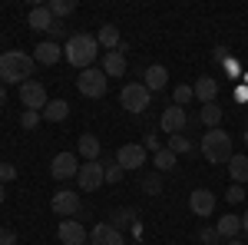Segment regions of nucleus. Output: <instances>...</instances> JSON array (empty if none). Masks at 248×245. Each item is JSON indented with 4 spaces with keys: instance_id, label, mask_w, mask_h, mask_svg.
Segmentation results:
<instances>
[{
    "instance_id": "obj_16",
    "label": "nucleus",
    "mask_w": 248,
    "mask_h": 245,
    "mask_svg": "<svg viewBox=\"0 0 248 245\" xmlns=\"http://www.w3.org/2000/svg\"><path fill=\"white\" fill-rule=\"evenodd\" d=\"M60 57H63V47L53 43V40H43V43H37V50H33V60H37L40 66H53Z\"/></svg>"
},
{
    "instance_id": "obj_23",
    "label": "nucleus",
    "mask_w": 248,
    "mask_h": 245,
    "mask_svg": "<svg viewBox=\"0 0 248 245\" xmlns=\"http://www.w3.org/2000/svg\"><path fill=\"white\" fill-rule=\"evenodd\" d=\"M218 235H222V239H238V232H242V215H222V219H218Z\"/></svg>"
},
{
    "instance_id": "obj_29",
    "label": "nucleus",
    "mask_w": 248,
    "mask_h": 245,
    "mask_svg": "<svg viewBox=\"0 0 248 245\" xmlns=\"http://www.w3.org/2000/svg\"><path fill=\"white\" fill-rule=\"evenodd\" d=\"M166 149H172L175 156H182V152H192V139L186 136V132H175V136H169V146Z\"/></svg>"
},
{
    "instance_id": "obj_22",
    "label": "nucleus",
    "mask_w": 248,
    "mask_h": 245,
    "mask_svg": "<svg viewBox=\"0 0 248 245\" xmlns=\"http://www.w3.org/2000/svg\"><path fill=\"white\" fill-rule=\"evenodd\" d=\"M66 116H70V103L66 99H50L46 110H43V119L46 123H63Z\"/></svg>"
},
{
    "instance_id": "obj_13",
    "label": "nucleus",
    "mask_w": 248,
    "mask_h": 245,
    "mask_svg": "<svg viewBox=\"0 0 248 245\" xmlns=\"http://www.w3.org/2000/svg\"><path fill=\"white\" fill-rule=\"evenodd\" d=\"M90 242L93 245H126V239H123V232L113 229L109 222H99V226L90 229Z\"/></svg>"
},
{
    "instance_id": "obj_45",
    "label": "nucleus",
    "mask_w": 248,
    "mask_h": 245,
    "mask_svg": "<svg viewBox=\"0 0 248 245\" xmlns=\"http://www.w3.org/2000/svg\"><path fill=\"white\" fill-rule=\"evenodd\" d=\"M229 245H245V242H242V239H232V242Z\"/></svg>"
},
{
    "instance_id": "obj_27",
    "label": "nucleus",
    "mask_w": 248,
    "mask_h": 245,
    "mask_svg": "<svg viewBox=\"0 0 248 245\" xmlns=\"http://www.w3.org/2000/svg\"><path fill=\"white\" fill-rule=\"evenodd\" d=\"M153 163H155V169H159V172H166V169H175V163H179V159H175V152H172V149L162 146V149L153 156Z\"/></svg>"
},
{
    "instance_id": "obj_37",
    "label": "nucleus",
    "mask_w": 248,
    "mask_h": 245,
    "mask_svg": "<svg viewBox=\"0 0 248 245\" xmlns=\"http://www.w3.org/2000/svg\"><path fill=\"white\" fill-rule=\"evenodd\" d=\"M142 146H146V152H159L162 149V139H159V136H155V132H149V136H146V143H142Z\"/></svg>"
},
{
    "instance_id": "obj_21",
    "label": "nucleus",
    "mask_w": 248,
    "mask_h": 245,
    "mask_svg": "<svg viewBox=\"0 0 248 245\" xmlns=\"http://www.w3.org/2000/svg\"><path fill=\"white\" fill-rule=\"evenodd\" d=\"M27 23H30L33 30H50L57 20H53V14H50V7H33L30 17H27Z\"/></svg>"
},
{
    "instance_id": "obj_18",
    "label": "nucleus",
    "mask_w": 248,
    "mask_h": 245,
    "mask_svg": "<svg viewBox=\"0 0 248 245\" xmlns=\"http://www.w3.org/2000/svg\"><path fill=\"white\" fill-rule=\"evenodd\" d=\"M77 152H79V159H83V163H96V159H99V152H103V146H99V139H96L93 132H83V136H79V143H77Z\"/></svg>"
},
{
    "instance_id": "obj_8",
    "label": "nucleus",
    "mask_w": 248,
    "mask_h": 245,
    "mask_svg": "<svg viewBox=\"0 0 248 245\" xmlns=\"http://www.w3.org/2000/svg\"><path fill=\"white\" fill-rule=\"evenodd\" d=\"M149 159V152H146V146L142 143H126V146H119V152H116V163L123 166V169H142V163Z\"/></svg>"
},
{
    "instance_id": "obj_7",
    "label": "nucleus",
    "mask_w": 248,
    "mask_h": 245,
    "mask_svg": "<svg viewBox=\"0 0 248 245\" xmlns=\"http://www.w3.org/2000/svg\"><path fill=\"white\" fill-rule=\"evenodd\" d=\"M79 156H73V152H57L53 156V163H50V172H53V179L57 182H66V179H77L79 172Z\"/></svg>"
},
{
    "instance_id": "obj_12",
    "label": "nucleus",
    "mask_w": 248,
    "mask_h": 245,
    "mask_svg": "<svg viewBox=\"0 0 248 245\" xmlns=\"http://www.w3.org/2000/svg\"><path fill=\"white\" fill-rule=\"evenodd\" d=\"M57 235H60V242H63V245H83L86 239H90L79 219H60Z\"/></svg>"
},
{
    "instance_id": "obj_1",
    "label": "nucleus",
    "mask_w": 248,
    "mask_h": 245,
    "mask_svg": "<svg viewBox=\"0 0 248 245\" xmlns=\"http://www.w3.org/2000/svg\"><path fill=\"white\" fill-rule=\"evenodd\" d=\"M63 57H66V63H73L79 73H83V70H90L93 60L99 57V43H96V37H90V33H73V37L66 40Z\"/></svg>"
},
{
    "instance_id": "obj_10",
    "label": "nucleus",
    "mask_w": 248,
    "mask_h": 245,
    "mask_svg": "<svg viewBox=\"0 0 248 245\" xmlns=\"http://www.w3.org/2000/svg\"><path fill=\"white\" fill-rule=\"evenodd\" d=\"M50 209L57 212L60 219H73L79 212V192H73V189H60L57 196L50 199Z\"/></svg>"
},
{
    "instance_id": "obj_42",
    "label": "nucleus",
    "mask_w": 248,
    "mask_h": 245,
    "mask_svg": "<svg viewBox=\"0 0 248 245\" xmlns=\"http://www.w3.org/2000/svg\"><path fill=\"white\" fill-rule=\"evenodd\" d=\"M3 103H7V90H3V83H0V110H3Z\"/></svg>"
},
{
    "instance_id": "obj_5",
    "label": "nucleus",
    "mask_w": 248,
    "mask_h": 245,
    "mask_svg": "<svg viewBox=\"0 0 248 245\" xmlns=\"http://www.w3.org/2000/svg\"><path fill=\"white\" fill-rule=\"evenodd\" d=\"M106 83H109V76L103 73V70H96V66H90V70H83L77 76V90L86 99H99V96L106 93Z\"/></svg>"
},
{
    "instance_id": "obj_17",
    "label": "nucleus",
    "mask_w": 248,
    "mask_h": 245,
    "mask_svg": "<svg viewBox=\"0 0 248 245\" xmlns=\"http://www.w3.org/2000/svg\"><path fill=\"white\" fill-rule=\"evenodd\" d=\"M142 83H146L149 93H159V90H166V83H169V70L159 66V63H153V66L142 73Z\"/></svg>"
},
{
    "instance_id": "obj_43",
    "label": "nucleus",
    "mask_w": 248,
    "mask_h": 245,
    "mask_svg": "<svg viewBox=\"0 0 248 245\" xmlns=\"http://www.w3.org/2000/svg\"><path fill=\"white\" fill-rule=\"evenodd\" d=\"M242 232H248V212L242 215Z\"/></svg>"
},
{
    "instance_id": "obj_44",
    "label": "nucleus",
    "mask_w": 248,
    "mask_h": 245,
    "mask_svg": "<svg viewBox=\"0 0 248 245\" xmlns=\"http://www.w3.org/2000/svg\"><path fill=\"white\" fill-rule=\"evenodd\" d=\"M3 196H7V189H3V182H0V202H3Z\"/></svg>"
},
{
    "instance_id": "obj_40",
    "label": "nucleus",
    "mask_w": 248,
    "mask_h": 245,
    "mask_svg": "<svg viewBox=\"0 0 248 245\" xmlns=\"http://www.w3.org/2000/svg\"><path fill=\"white\" fill-rule=\"evenodd\" d=\"M212 57H215V63H225V57H229V50H225V47H215V53H212Z\"/></svg>"
},
{
    "instance_id": "obj_26",
    "label": "nucleus",
    "mask_w": 248,
    "mask_h": 245,
    "mask_svg": "<svg viewBox=\"0 0 248 245\" xmlns=\"http://www.w3.org/2000/svg\"><path fill=\"white\" fill-rule=\"evenodd\" d=\"M109 226H113V229H119V232H123L126 226H136V209H129V206L116 209L113 215H109Z\"/></svg>"
},
{
    "instance_id": "obj_38",
    "label": "nucleus",
    "mask_w": 248,
    "mask_h": 245,
    "mask_svg": "<svg viewBox=\"0 0 248 245\" xmlns=\"http://www.w3.org/2000/svg\"><path fill=\"white\" fill-rule=\"evenodd\" d=\"M0 245H17V232L14 229H0Z\"/></svg>"
},
{
    "instance_id": "obj_28",
    "label": "nucleus",
    "mask_w": 248,
    "mask_h": 245,
    "mask_svg": "<svg viewBox=\"0 0 248 245\" xmlns=\"http://www.w3.org/2000/svg\"><path fill=\"white\" fill-rule=\"evenodd\" d=\"M46 7H50L53 20H63V17H70V14L77 10V3H73V0H50Z\"/></svg>"
},
{
    "instance_id": "obj_25",
    "label": "nucleus",
    "mask_w": 248,
    "mask_h": 245,
    "mask_svg": "<svg viewBox=\"0 0 248 245\" xmlns=\"http://www.w3.org/2000/svg\"><path fill=\"white\" fill-rule=\"evenodd\" d=\"M229 172H232V179H235V186L248 182V156H232L229 159Z\"/></svg>"
},
{
    "instance_id": "obj_3",
    "label": "nucleus",
    "mask_w": 248,
    "mask_h": 245,
    "mask_svg": "<svg viewBox=\"0 0 248 245\" xmlns=\"http://www.w3.org/2000/svg\"><path fill=\"white\" fill-rule=\"evenodd\" d=\"M199 149H202V156L209 159L212 166H218V163H229L232 156V136L222 126H215V130H209L205 136H202V143H199Z\"/></svg>"
},
{
    "instance_id": "obj_24",
    "label": "nucleus",
    "mask_w": 248,
    "mask_h": 245,
    "mask_svg": "<svg viewBox=\"0 0 248 245\" xmlns=\"http://www.w3.org/2000/svg\"><path fill=\"white\" fill-rule=\"evenodd\" d=\"M199 123L209 126V130L222 126V106H218V103H205V106L199 110Z\"/></svg>"
},
{
    "instance_id": "obj_6",
    "label": "nucleus",
    "mask_w": 248,
    "mask_h": 245,
    "mask_svg": "<svg viewBox=\"0 0 248 245\" xmlns=\"http://www.w3.org/2000/svg\"><path fill=\"white\" fill-rule=\"evenodd\" d=\"M20 103L27 106V110H33V113H43L46 110V86L40 83V80H27V83H20Z\"/></svg>"
},
{
    "instance_id": "obj_34",
    "label": "nucleus",
    "mask_w": 248,
    "mask_h": 245,
    "mask_svg": "<svg viewBox=\"0 0 248 245\" xmlns=\"http://www.w3.org/2000/svg\"><path fill=\"white\" fill-rule=\"evenodd\" d=\"M17 179V166L14 163H0V182L7 186V182H14Z\"/></svg>"
},
{
    "instance_id": "obj_11",
    "label": "nucleus",
    "mask_w": 248,
    "mask_h": 245,
    "mask_svg": "<svg viewBox=\"0 0 248 245\" xmlns=\"http://www.w3.org/2000/svg\"><path fill=\"white\" fill-rule=\"evenodd\" d=\"M159 126H162V132H169V136H175V132H182L186 126H189V113L182 110V106H166L162 110V116H159Z\"/></svg>"
},
{
    "instance_id": "obj_2",
    "label": "nucleus",
    "mask_w": 248,
    "mask_h": 245,
    "mask_svg": "<svg viewBox=\"0 0 248 245\" xmlns=\"http://www.w3.org/2000/svg\"><path fill=\"white\" fill-rule=\"evenodd\" d=\"M37 60L23 50H10V53H0V83H27L33 73Z\"/></svg>"
},
{
    "instance_id": "obj_31",
    "label": "nucleus",
    "mask_w": 248,
    "mask_h": 245,
    "mask_svg": "<svg viewBox=\"0 0 248 245\" xmlns=\"http://www.w3.org/2000/svg\"><path fill=\"white\" fill-rule=\"evenodd\" d=\"M103 176H106V182H109V186H116V182L126 176V169H123V166L113 159V163H106V166H103Z\"/></svg>"
},
{
    "instance_id": "obj_33",
    "label": "nucleus",
    "mask_w": 248,
    "mask_h": 245,
    "mask_svg": "<svg viewBox=\"0 0 248 245\" xmlns=\"http://www.w3.org/2000/svg\"><path fill=\"white\" fill-rule=\"evenodd\" d=\"M40 119H43V113H33V110H23V116H20V126L23 130H37Z\"/></svg>"
},
{
    "instance_id": "obj_46",
    "label": "nucleus",
    "mask_w": 248,
    "mask_h": 245,
    "mask_svg": "<svg viewBox=\"0 0 248 245\" xmlns=\"http://www.w3.org/2000/svg\"><path fill=\"white\" fill-rule=\"evenodd\" d=\"M245 146H248V123H245Z\"/></svg>"
},
{
    "instance_id": "obj_32",
    "label": "nucleus",
    "mask_w": 248,
    "mask_h": 245,
    "mask_svg": "<svg viewBox=\"0 0 248 245\" xmlns=\"http://www.w3.org/2000/svg\"><path fill=\"white\" fill-rule=\"evenodd\" d=\"M142 192H146V196H159V192H162V179H159V176H146V179H142Z\"/></svg>"
},
{
    "instance_id": "obj_4",
    "label": "nucleus",
    "mask_w": 248,
    "mask_h": 245,
    "mask_svg": "<svg viewBox=\"0 0 248 245\" xmlns=\"http://www.w3.org/2000/svg\"><path fill=\"white\" fill-rule=\"evenodd\" d=\"M149 103H153V93L146 90V83H126L123 93H119V106H123L126 113H136V116L146 113Z\"/></svg>"
},
{
    "instance_id": "obj_9",
    "label": "nucleus",
    "mask_w": 248,
    "mask_h": 245,
    "mask_svg": "<svg viewBox=\"0 0 248 245\" xmlns=\"http://www.w3.org/2000/svg\"><path fill=\"white\" fill-rule=\"evenodd\" d=\"M106 182V176H103V163L96 159V163H83L77 172V186L83 189V192H96V189Z\"/></svg>"
},
{
    "instance_id": "obj_20",
    "label": "nucleus",
    "mask_w": 248,
    "mask_h": 245,
    "mask_svg": "<svg viewBox=\"0 0 248 245\" xmlns=\"http://www.w3.org/2000/svg\"><path fill=\"white\" fill-rule=\"evenodd\" d=\"M96 43L106 47V53H109V50H119V43H123V40H119V27H116V23H103L99 33H96Z\"/></svg>"
},
{
    "instance_id": "obj_36",
    "label": "nucleus",
    "mask_w": 248,
    "mask_h": 245,
    "mask_svg": "<svg viewBox=\"0 0 248 245\" xmlns=\"http://www.w3.org/2000/svg\"><path fill=\"white\" fill-rule=\"evenodd\" d=\"M245 199V186H232L229 192H225V202H232V206H238Z\"/></svg>"
},
{
    "instance_id": "obj_35",
    "label": "nucleus",
    "mask_w": 248,
    "mask_h": 245,
    "mask_svg": "<svg viewBox=\"0 0 248 245\" xmlns=\"http://www.w3.org/2000/svg\"><path fill=\"white\" fill-rule=\"evenodd\" d=\"M218 239H222L218 229H202V232H199V242L202 245H218Z\"/></svg>"
},
{
    "instance_id": "obj_41",
    "label": "nucleus",
    "mask_w": 248,
    "mask_h": 245,
    "mask_svg": "<svg viewBox=\"0 0 248 245\" xmlns=\"http://www.w3.org/2000/svg\"><path fill=\"white\" fill-rule=\"evenodd\" d=\"M235 96H238V99L245 103V99H248V86H238V90H235Z\"/></svg>"
},
{
    "instance_id": "obj_39",
    "label": "nucleus",
    "mask_w": 248,
    "mask_h": 245,
    "mask_svg": "<svg viewBox=\"0 0 248 245\" xmlns=\"http://www.w3.org/2000/svg\"><path fill=\"white\" fill-rule=\"evenodd\" d=\"M46 33H50V37H53V43H57V37H63V23H53V27H50V30H46Z\"/></svg>"
},
{
    "instance_id": "obj_19",
    "label": "nucleus",
    "mask_w": 248,
    "mask_h": 245,
    "mask_svg": "<svg viewBox=\"0 0 248 245\" xmlns=\"http://www.w3.org/2000/svg\"><path fill=\"white\" fill-rule=\"evenodd\" d=\"M103 73L106 76H119L126 73V53H119V50H109V53H103Z\"/></svg>"
},
{
    "instance_id": "obj_14",
    "label": "nucleus",
    "mask_w": 248,
    "mask_h": 245,
    "mask_svg": "<svg viewBox=\"0 0 248 245\" xmlns=\"http://www.w3.org/2000/svg\"><path fill=\"white\" fill-rule=\"evenodd\" d=\"M189 209L199 215V219L212 215V212H215V192H212V189H195V192L189 196Z\"/></svg>"
},
{
    "instance_id": "obj_30",
    "label": "nucleus",
    "mask_w": 248,
    "mask_h": 245,
    "mask_svg": "<svg viewBox=\"0 0 248 245\" xmlns=\"http://www.w3.org/2000/svg\"><path fill=\"white\" fill-rule=\"evenodd\" d=\"M192 99H195V93H192V86H186V83H182V86H175V90H172V103H175V106H182V110H186V106H189Z\"/></svg>"
},
{
    "instance_id": "obj_15",
    "label": "nucleus",
    "mask_w": 248,
    "mask_h": 245,
    "mask_svg": "<svg viewBox=\"0 0 248 245\" xmlns=\"http://www.w3.org/2000/svg\"><path fill=\"white\" fill-rule=\"evenodd\" d=\"M192 93H195V99L205 106V103H215V96H218V80L215 76H199L195 80V86H192Z\"/></svg>"
}]
</instances>
